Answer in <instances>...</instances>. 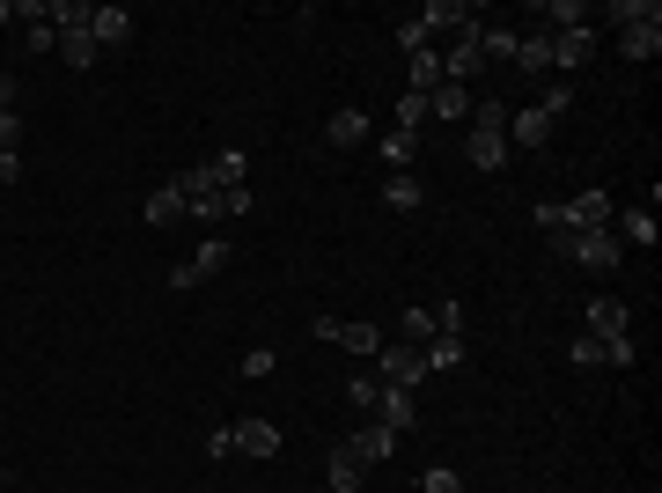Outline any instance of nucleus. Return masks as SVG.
<instances>
[{
    "mask_svg": "<svg viewBox=\"0 0 662 493\" xmlns=\"http://www.w3.org/2000/svg\"><path fill=\"white\" fill-rule=\"evenodd\" d=\"M544 244L560 250V258H574V266H589V273L626 266V250H618V236H611V229H560V236H544Z\"/></svg>",
    "mask_w": 662,
    "mask_h": 493,
    "instance_id": "1",
    "label": "nucleus"
},
{
    "mask_svg": "<svg viewBox=\"0 0 662 493\" xmlns=\"http://www.w3.org/2000/svg\"><path fill=\"white\" fill-rule=\"evenodd\" d=\"M250 207H258V199H250V185H236V192H199V199H184V214L199 221V229H221V221H243Z\"/></svg>",
    "mask_w": 662,
    "mask_h": 493,
    "instance_id": "2",
    "label": "nucleus"
},
{
    "mask_svg": "<svg viewBox=\"0 0 662 493\" xmlns=\"http://www.w3.org/2000/svg\"><path fill=\"white\" fill-rule=\"evenodd\" d=\"M376 375H383L391 391H413V383L427 375V354L420 346H405V340H383L376 346Z\"/></svg>",
    "mask_w": 662,
    "mask_h": 493,
    "instance_id": "3",
    "label": "nucleus"
},
{
    "mask_svg": "<svg viewBox=\"0 0 662 493\" xmlns=\"http://www.w3.org/2000/svg\"><path fill=\"white\" fill-rule=\"evenodd\" d=\"M229 258H236V250L221 244V236H207V244H199V250H192V258H184V266H177V273H170V287H177V295H184V287H199V280H213V273H221V266H229Z\"/></svg>",
    "mask_w": 662,
    "mask_h": 493,
    "instance_id": "4",
    "label": "nucleus"
},
{
    "mask_svg": "<svg viewBox=\"0 0 662 493\" xmlns=\"http://www.w3.org/2000/svg\"><path fill=\"white\" fill-rule=\"evenodd\" d=\"M309 332H317V340H331V346H346V354H368V361H376V346H383V332H376V324H339V317H317Z\"/></svg>",
    "mask_w": 662,
    "mask_h": 493,
    "instance_id": "5",
    "label": "nucleus"
},
{
    "mask_svg": "<svg viewBox=\"0 0 662 493\" xmlns=\"http://www.w3.org/2000/svg\"><path fill=\"white\" fill-rule=\"evenodd\" d=\"M611 236H618V250H655V207H626V214H611Z\"/></svg>",
    "mask_w": 662,
    "mask_h": 493,
    "instance_id": "6",
    "label": "nucleus"
},
{
    "mask_svg": "<svg viewBox=\"0 0 662 493\" xmlns=\"http://www.w3.org/2000/svg\"><path fill=\"white\" fill-rule=\"evenodd\" d=\"M589 60H597V30H589V23H581V30H560V37H552V66H560V74H581Z\"/></svg>",
    "mask_w": 662,
    "mask_h": 493,
    "instance_id": "7",
    "label": "nucleus"
},
{
    "mask_svg": "<svg viewBox=\"0 0 662 493\" xmlns=\"http://www.w3.org/2000/svg\"><path fill=\"white\" fill-rule=\"evenodd\" d=\"M420 30H427V37H434V30H456V37H471V30H479V15H471L464 0H427V8H420Z\"/></svg>",
    "mask_w": 662,
    "mask_h": 493,
    "instance_id": "8",
    "label": "nucleus"
},
{
    "mask_svg": "<svg viewBox=\"0 0 662 493\" xmlns=\"http://www.w3.org/2000/svg\"><path fill=\"white\" fill-rule=\"evenodd\" d=\"M89 37H96V52H103V45L125 52V45H133V15H125V8H96V15H89Z\"/></svg>",
    "mask_w": 662,
    "mask_h": 493,
    "instance_id": "9",
    "label": "nucleus"
},
{
    "mask_svg": "<svg viewBox=\"0 0 662 493\" xmlns=\"http://www.w3.org/2000/svg\"><path fill=\"white\" fill-rule=\"evenodd\" d=\"M618 45H626V60H655V52H662V8H648L640 23H626Z\"/></svg>",
    "mask_w": 662,
    "mask_h": 493,
    "instance_id": "10",
    "label": "nucleus"
},
{
    "mask_svg": "<svg viewBox=\"0 0 662 493\" xmlns=\"http://www.w3.org/2000/svg\"><path fill=\"white\" fill-rule=\"evenodd\" d=\"M229 442H236L243 457H280V428H272V420H236Z\"/></svg>",
    "mask_w": 662,
    "mask_h": 493,
    "instance_id": "11",
    "label": "nucleus"
},
{
    "mask_svg": "<svg viewBox=\"0 0 662 493\" xmlns=\"http://www.w3.org/2000/svg\"><path fill=\"white\" fill-rule=\"evenodd\" d=\"M530 23H538L544 37H560V30H581L589 8H581V0H544V8H530Z\"/></svg>",
    "mask_w": 662,
    "mask_h": 493,
    "instance_id": "12",
    "label": "nucleus"
},
{
    "mask_svg": "<svg viewBox=\"0 0 662 493\" xmlns=\"http://www.w3.org/2000/svg\"><path fill=\"white\" fill-rule=\"evenodd\" d=\"M560 207H567V229H611V214H618L603 192H581V199H560Z\"/></svg>",
    "mask_w": 662,
    "mask_h": 493,
    "instance_id": "13",
    "label": "nucleus"
},
{
    "mask_svg": "<svg viewBox=\"0 0 662 493\" xmlns=\"http://www.w3.org/2000/svg\"><path fill=\"white\" fill-rule=\"evenodd\" d=\"M346 449H354V457H361L368 471H376V464H391V449H397V434L383 428V420H368V428L354 434V442H346Z\"/></svg>",
    "mask_w": 662,
    "mask_h": 493,
    "instance_id": "14",
    "label": "nucleus"
},
{
    "mask_svg": "<svg viewBox=\"0 0 662 493\" xmlns=\"http://www.w3.org/2000/svg\"><path fill=\"white\" fill-rule=\"evenodd\" d=\"M552 125H560V119H544L538 103H523V111H508V140H523V148H544V140H552Z\"/></svg>",
    "mask_w": 662,
    "mask_h": 493,
    "instance_id": "15",
    "label": "nucleus"
},
{
    "mask_svg": "<svg viewBox=\"0 0 662 493\" xmlns=\"http://www.w3.org/2000/svg\"><path fill=\"white\" fill-rule=\"evenodd\" d=\"M464 148H471V170H486V177H493V170L508 162V133H486V125H471V140H464Z\"/></svg>",
    "mask_w": 662,
    "mask_h": 493,
    "instance_id": "16",
    "label": "nucleus"
},
{
    "mask_svg": "<svg viewBox=\"0 0 662 493\" xmlns=\"http://www.w3.org/2000/svg\"><path fill=\"white\" fill-rule=\"evenodd\" d=\"M589 340H626V303H618V295H597V303H589Z\"/></svg>",
    "mask_w": 662,
    "mask_h": 493,
    "instance_id": "17",
    "label": "nucleus"
},
{
    "mask_svg": "<svg viewBox=\"0 0 662 493\" xmlns=\"http://www.w3.org/2000/svg\"><path fill=\"white\" fill-rule=\"evenodd\" d=\"M324 471H331V493H361V479H368V464L354 457L346 442H339V449H331V457H324Z\"/></svg>",
    "mask_w": 662,
    "mask_h": 493,
    "instance_id": "18",
    "label": "nucleus"
},
{
    "mask_svg": "<svg viewBox=\"0 0 662 493\" xmlns=\"http://www.w3.org/2000/svg\"><path fill=\"white\" fill-rule=\"evenodd\" d=\"M89 0H45V23H52V37H66V30H89Z\"/></svg>",
    "mask_w": 662,
    "mask_h": 493,
    "instance_id": "19",
    "label": "nucleus"
},
{
    "mask_svg": "<svg viewBox=\"0 0 662 493\" xmlns=\"http://www.w3.org/2000/svg\"><path fill=\"white\" fill-rule=\"evenodd\" d=\"M515 66H523V74H552V37H544V30L515 37Z\"/></svg>",
    "mask_w": 662,
    "mask_h": 493,
    "instance_id": "20",
    "label": "nucleus"
},
{
    "mask_svg": "<svg viewBox=\"0 0 662 493\" xmlns=\"http://www.w3.org/2000/svg\"><path fill=\"white\" fill-rule=\"evenodd\" d=\"M376 420H383L391 434H405V428H413V391H391V383H383V405H376Z\"/></svg>",
    "mask_w": 662,
    "mask_h": 493,
    "instance_id": "21",
    "label": "nucleus"
},
{
    "mask_svg": "<svg viewBox=\"0 0 662 493\" xmlns=\"http://www.w3.org/2000/svg\"><path fill=\"white\" fill-rule=\"evenodd\" d=\"M420 354H427V375H434V369H456V361H464V332H434Z\"/></svg>",
    "mask_w": 662,
    "mask_h": 493,
    "instance_id": "22",
    "label": "nucleus"
},
{
    "mask_svg": "<svg viewBox=\"0 0 662 493\" xmlns=\"http://www.w3.org/2000/svg\"><path fill=\"white\" fill-rule=\"evenodd\" d=\"M479 60H486V66L515 60V30H501V23H479Z\"/></svg>",
    "mask_w": 662,
    "mask_h": 493,
    "instance_id": "23",
    "label": "nucleus"
},
{
    "mask_svg": "<svg viewBox=\"0 0 662 493\" xmlns=\"http://www.w3.org/2000/svg\"><path fill=\"white\" fill-rule=\"evenodd\" d=\"M170 221H184V192L177 185L148 192V229H170Z\"/></svg>",
    "mask_w": 662,
    "mask_h": 493,
    "instance_id": "24",
    "label": "nucleus"
},
{
    "mask_svg": "<svg viewBox=\"0 0 662 493\" xmlns=\"http://www.w3.org/2000/svg\"><path fill=\"white\" fill-rule=\"evenodd\" d=\"M324 133H331V148H361V140H368V119H361V111H331Z\"/></svg>",
    "mask_w": 662,
    "mask_h": 493,
    "instance_id": "25",
    "label": "nucleus"
},
{
    "mask_svg": "<svg viewBox=\"0 0 662 493\" xmlns=\"http://www.w3.org/2000/svg\"><path fill=\"white\" fill-rule=\"evenodd\" d=\"M464 111H471V89H456V82H442L427 96V119H464Z\"/></svg>",
    "mask_w": 662,
    "mask_h": 493,
    "instance_id": "26",
    "label": "nucleus"
},
{
    "mask_svg": "<svg viewBox=\"0 0 662 493\" xmlns=\"http://www.w3.org/2000/svg\"><path fill=\"white\" fill-rule=\"evenodd\" d=\"M420 199H427V192H420V177H405V170H397L391 185H383V207H391V214H413Z\"/></svg>",
    "mask_w": 662,
    "mask_h": 493,
    "instance_id": "27",
    "label": "nucleus"
},
{
    "mask_svg": "<svg viewBox=\"0 0 662 493\" xmlns=\"http://www.w3.org/2000/svg\"><path fill=\"white\" fill-rule=\"evenodd\" d=\"M434 332H442V317H434V309H405V332H397V340H405V346H427Z\"/></svg>",
    "mask_w": 662,
    "mask_h": 493,
    "instance_id": "28",
    "label": "nucleus"
},
{
    "mask_svg": "<svg viewBox=\"0 0 662 493\" xmlns=\"http://www.w3.org/2000/svg\"><path fill=\"white\" fill-rule=\"evenodd\" d=\"M346 398H354V412H376L383 405V375H346Z\"/></svg>",
    "mask_w": 662,
    "mask_h": 493,
    "instance_id": "29",
    "label": "nucleus"
},
{
    "mask_svg": "<svg viewBox=\"0 0 662 493\" xmlns=\"http://www.w3.org/2000/svg\"><path fill=\"white\" fill-rule=\"evenodd\" d=\"M376 148H383V162H391V170H405V162H413V148H420V133H397V125H391Z\"/></svg>",
    "mask_w": 662,
    "mask_h": 493,
    "instance_id": "30",
    "label": "nucleus"
},
{
    "mask_svg": "<svg viewBox=\"0 0 662 493\" xmlns=\"http://www.w3.org/2000/svg\"><path fill=\"white\" fill-rule=\"evenodd\" d=\"M442 89V60L434 52H413V96H434Z\"/></svg>",
    "mask_w": 662,
    "mask_h": 493,
    "instance_id": "31",
    "label": "nucleus"
},
{
    "mask_svg": "<svg viewBox=\"0 0 662 493\" xmlns=\"http://www.w3.org/2000/svg\"><path fill=\"white\" fill-rule=\"evenodd\" d=\"M60 60H66V66H96V37H89V30H66V37H60Z\"/></svg>",
    "mask_w": 662,
    "mask_h": 493,
    "instance_id": "32",
    "label": "nucleus"
},
{
    "mask_svg": "<svg viewBox=\"0 0 662 493\" xmlns=\"http://www.w3.org/2000/svg\"><path fill=\"white\" fill-rule=\"evenodd\" d=\"M567 103H574V82H544V96H538L544 119H567Z\"/></svg>",
    "mask_w": 662,
    "mask_h": 493,
    "instance_id": "33",
    "label": "nucleus"
},
{
    "mask_svg": "<svg viewBox=\"0 0 662 493\" xmlns=\"http://www.w3.org/2000/svg\"><path fill=\"white\" fill-rule=\"evenodd\" d=\"M420 125H427V96L405 89V96H397V133H420Z\"/></svg>",
    "mask_w": 662,
    "mask_h": 493,
    "instance_id": "34",
    "label": "nucleus"
},
{
    "mask_svg": "<svg viewBox=\"0 0 662 493\" xmlns=\"http://www.w3.org/2000/svg\"><path fill=\"white\" fill-rule=\"evenodd\" d=\"M567 354L581 361V369H611V354H603V340H589V332H581V340H574Z\"/></svg>",
    "mask_w": 662,
    "mask_h": 493,
    "instance_id": "35",
    "label": "nucleus"
},
{
    "mask_svg": "<svg viewBox=\"0 0 662 493\" xmlns=\"http://www.w3.org/2000/svg\"><path fill=\"white\" fill-rule=\"evenodd\" d=\"M413 493H464V479H456L450 464H434V471H427V479H420Z\"/></svg>",
    "mask_w": 662,
    "mask_h": 493,
    "instance_id": "36",
    "label": "nucleus"
},
{
    "mask_svg": "<svg viewBox=\"0 0 662 493\" xmlns=\"http://www.w3.org/2000/svg\"><path fill=\"white\" fill-rule=\"evenodd\" d=\"M471 125H486V133H508V103H501V96H486L479 103V119Z\"/></svg>",
    "mask_w": 662,
    "mask_h": 493,
    "instance_id": "37",
    "label": "nucleus"
},
{
    "mask_svg": "<svg viewBox=\"0 0 662 493\" xmlns=\"http://www.w3.org/2000/svg\"><path fill=\"white\" fill-rule=\"evenodd\" d=\"M60 37H52V23H23V52H52Z\"/></svg>",
    "mask_w": 662,
    "mask_h": 493,
    "instance_id": "38",
    "label": "nucleus"
},
{
    "mask_svg": "<svg viewBox=\"0 0 662 493\" xmlns=\"http://www.w3.org/2000/svg\"><path fill=\"white\" fill-rule=\"evenodd\" d=\"M648 8H655V0H611V8H603V15H611V23H640V15H648Z\"/></svg>",
    "mask_w": 662,
    "mask_h": 493,
    "instance_id": "39",
    "label": "nucleus"
},
{
    "mask_svg": "<svg viewBox=\"0 0 662 493\" xmlns=\"http://www.w3.org/2000/svg\"><path fill=\"white\" fill-rule=\"evenodd\" d=\"M243 375H272V346H250V354H243Z\"/></svg>",
    "mask_w": 662,
    "mask_h": 493,
    "instance_id": "40",
    "label": "nucleus"
},
{
    "mask_svg": "<svg viewBox=\"0 0 662 493\" xmlns=\"http://www.w3.org/2000/svg\"><path fill=\"white\" fill-rule=\"evenodd\" d=\"M15 177H23V155H8V148H0V192L15 185Z\"/></svg>",
    "mask_w": 662,
    "mask_h": 493,
    "instance_id": "41",
    "label": "nucleus"
},
{
    "mask_svg": "<svg viewBox=\"0 0 662 493\" xmlns=\"http://www.w3.org/2000/svg\"><path fill=\"white\" fill-rule=\"evenodd\" d=\"M15 96H23V82H15V74H0V111H15Z\"/></svg>",
    "mask_w": 662,
    "mask_h": 493,
    "instance_id": "42",
    "label": "nucleus"
},
{
    "mask_svg": "<svg viewBox=\"0 0 662 493\" xmlns=\"http://www.w3.org/2000/svg\"><path fill=\"white\" fill-rule=\"evenodd\" d=\"M0 493H8V471H0Z\"/></svg>",
    "mask_w": 662,
    "mask_h": 493,
    "instance_id": "43",
    "label": "nucleus"
},
{
    "mask_svg": "<svg viewBox=\"0 0 662 493\" xmlns=\"http://www.w3.org/2000/svg\"><path fill=\"white\" fill-rule=\"evenodd\" d=\"M324 493H331V486H324Z\"/></svg>",
    "mask_w": 662,
    "mask_h": 493,
    "instance_id": "44",
    "label": "nucleus"
}]
</instances>
